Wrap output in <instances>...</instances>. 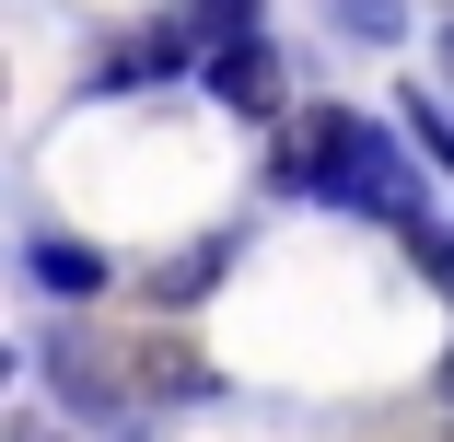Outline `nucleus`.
Instances as JSON below:
<instances>
[{"label": "nucleus", "mask_w": 454, "mask_h": 442, "mask_svg": "<svg viewBox=\"0 0 454 442\" xmlns=\"http://www.w3.org/2000/svg\"><path fill=\"white\" fill-rule=\"evenodd\" d=\"M280 187L338 198V210H373V221L419 233V174H408V140H385L361 105H303V117L280 128Z\"/></svg>", "instance_id": "1"}, {"label": "nucleus", "mask_w": 454, "mask_h": 442, "mask_svg": "<svg viewBox=\"0 0 454 442\" xmlns=\"http://www.w3.org/2000/svg\"><path fill=\"white\" fill-rule=\"evenodd\" d=\"M210 94H222V105H245V117H280V58H268L256 35H245V47H222V58H210Z\"/></svg>", "instance_id": "2"}, {"label": "nucleus", "mask_w": 454, "mask_h": 442, "mask_svg": "<svg viewBox=\"0 0 454 442\" xmlns=\"http://www.w3.org/2000/svg\"><path fill=\"white\" fill-rule=\"evenodd\" d=\"M24 256H35V280H47V291H106V256H94V244H70V233H35Z\"/></svg>", "instance_id": "3"}, {"label": "nucleus", "mask_w": 454, "mask_h": 442, "mask_svg": "<svg viewBox=\"0 0 454 442\" xmlns=\"http://www.w3.org/2000/svg\"><path fill=\"white\" fill-rule=\"evenodd\" d=\"M187 35H199V58L245 47V35H256V0H187Z\"/></svg>", "instance_id": "4"}, {"label": "nucleus", "mask_w": 454, "mask_h": 442, "mask_svg": "<svg viewBox=\"0 0 454 442\" xmlns=\"http://www.w3.org/2000/svg\"><path fill=\"white\" fill-rule=\"evenodd\" d=\"M338 24L349 35H396V0H338Z\"/></svg>", "instance_id": "5"}, {"label": "nucleus", "mask_w": 454, "mask_h": 442, "mask_svg": "<svg viewBox=\"0 0 454 442\" xmlns=\"http://www.w3.org/2000/svg\"><path fill=\"white\" fill-rule=\"evenodd\" d=\"M12 442H59V430H47V419H24V430H12Z\"/></svg>", "instance_id": "6"}, {"label": "nucleus", "mask_w": 454, "mask_h": 442, "mask_svg": "<svg viewBox=\"0 0 454 442\" xmlns=\"http://www.w3.org/2000/svg\"><path fill=\"white\" fill-rule=\"evenodd\" d=\"M442 81H454V24H442Z\"/></svg>", "instance_id": "7"}, {"label": "nucleus", "mask_w": 454, "mask_h": 442, "mask_svg": "<svg viewBox=\"0 0 454 442\" xmlns=\"http://www.w3.org/2000/svg\"><path fill=\"white\" fill-rule=\"evenodd\" d=\"M442 396H454V361H442Z\"/></svg>", "instance_id": "8"}]
</instances>
